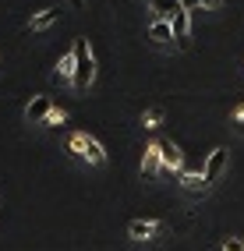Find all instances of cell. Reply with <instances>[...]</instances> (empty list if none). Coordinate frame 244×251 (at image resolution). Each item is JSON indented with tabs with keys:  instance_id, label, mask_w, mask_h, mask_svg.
<instances>
[{
	"instance_id": "cell-3",
	"label": "cell",
	"mask_w": 244,
	"mask_h": 251,
	"mask_svg": "<svg viewBox=\"0 0 244 251\" xmlns=\"http://www.w3.org/2000/svg\"><path fill=\"white\" fill-rule=\"evenodd\" d=\"M226 163H230V152H226L223 145H216L213 152L205 156V163H202V170H205V177H209V184H216L223 174H226Z\"/></svg>"
},
{
	"instance_id": "cell-14",
	"label": "cell",
	"mask_w": 244,
	"mask_h": 251,
	"mask_svg": "<svg viewBox=\"0 0 244 251\" xmlns=\"http://www.w3.org/2000/svg\"><path fill=\"white\" fill-rule=\"evenodd\" d=\"M184 7H188V11H198V7H213V11H216V7H223V0H184Z\"/></svg>"
},
{
	"instance_id": "cell-19",
	"label": "cell",
	"mask_w": 244,
	"mask_h": 251,
	"mask_svg": "<svg viewBox=\"0 0 244 251\" xmlns=\"http://www.w3.org/2000/svg\"><path fill=\"white\" fill-rule=\"evenodd\" d=\"M71 4H74V7H81V4H85V0H71Z\"/></svg>"
},
{
	"instance_id": "cell-6",
	"label": "cell",
	"mask_w": 244,
	"mask_h": 251,
	"mask_svg": "<svg viewBox=\"0 0 244 251\" xmlns=\"http://www.w3.org/2000/svg\"><path fill=\"white\" fill-rule=\"evenodd\" d=\"M163 174V145L152 142V145H145V152H142V177H159Z\"/></svg>"
},
{
	"instance_id": "cell-7",
	"label": "cell",
	"mask_w": 244,
	"mask_h": 251,
	"mask_svg": "<svg viewBox=\"0 0 244 251\" xmlns=\"http://www.w3.org/2000/svg\"><path fill=\"white\" fill-rule=\"evenodd\" d=\"M53 113V96H32V103L25 106L28 124H46V117Z\"/></svg>"
},
{
	"instance_id": "cell-10",
	"label": "cell",
	"mask_w": 244,
	"mask_h": 251,
	"mask_svg": "<svg viewBox=\"0 0 244 251\" xmlns=\"http://www.w3.org/2000/svg\"><path fill=\"white\" fill-rule=\"evenodd\" d=\"M181 188H184L188 195H202V191L209 188L205 170H184V174H181Z\"/></svg>"
},
{
	"instance_id": "cell-17",
	"label": "cell",
	"mask_w": 244,
	"mask_h": 251,
	"mask_svg": "<svg viewBox=\"0 0 244 251\" xmlns=\"http://www.w3.org/2000/svg\"><path fill=\"white\" fill-rule=\"evenodd\" d=\"M64 121H68V113H64V110H57V106H53V113H50V117H46V124H43V127H60Z\"/></svg>"
},
{
	"instance_id": "cell-18",
	"label": "cell",
	"mask_w": 244,
	"mask_h": 251,
	"mask_svg": "<svg viewBox=\"0 0 244 251\" xmlns=\"http://www.w3.org/2000/svg\"><path fill=\"white\" fill-rule=\"evenodd\" d=\"M223 251H244V241L241 237H223Z\"/></svg>"
},
{
	"instance_id": "cell-5",
	"label": "cell",
	"mask_w": 244,
	"mask_h": 251,
	"mask_svg": "<svg viewBox=\"0 0 244 251\" xmlns=\"http://www.w3.org/2000/svg\"><path fill=\"white\" fill-rule=\"evenodd\" d=\"M170 25H173V43L181 46V50H188V46H191V11L181 7V11L170 18Z\"/></svg>"
},
{
	"instance_id": "cell-15",
	"label": "cell",
	"mask_w": 244,
	"mask_h": 251,
	"mask_svg": "<svg viewBox=\"0 0 244 251\" xmlns=\"http://www.w3.org/2000/svg\"><path fill=\"white\" fill-rule=\"evenodd\" d=\"M159 121H163V113H159V110H145V113H142V124L149 127V131L159 127Z\"/></svg>"
},
{
	"instance_id": "cell-11",
	"label": "cell",
	"mask_w": 244,
	"mask_h": 251,
	"mask_svg": "<svg viewBox=\"0 0 244 251\" xmlns=\"http://www.w3.org/2000/svg\"><path fill=\"white\" fill-rule=\"evenodd\" d=\"M57 18H60V7H43L39 14H32L28 28H32V32H46L50 25H57Z\"/></svg>"
},
{
	"instance_id": "cell-9",
	"label": "cell",
	"mask_w": 244,
	"mask_h": 251,
	"mask_svg": "<svg viewBox=\"0 0 244 251\" xmlns=\"http://www.w3.org/2000/svg\"><path fill=\"white\" fill-rule=\"evenodd\" d=\"M149 39L159 43V46H170V43H173V25H170V18H152V25H149Z\"/></svg>"
},
{
	"instance_id": "cell-12",
	"label": "cell",
	"mask_w": 244,
	"mask_h": 251,
	"mask_svg": "<svg viewBox=\"0 0 244 251\" xmlns=\"http://www.w3.org/2000/svg\"><path fill=\"white\" fill-rule=\"evenodd\" d=\"M149 7H152L156 18H173V14L184 7V0H149Z\"/></svg>"
},
{
	"instance_id": "cell-8",
	"label": "cell",
	"mask_w": 244,
	"mask_h": 251,
	"mask_svg": "<svg viewBox=\"0 0 244 251\" xmlns=\"http://www.w3.org/2000/svg\"><path fill=\"white\" fill-rule=\"evenodd\" d=\"M159 233H163L159 220H135V223H127V237H131V241H156Z\"/></svg>"
},
{
	"instance_id": "cell-13",
	"label": "cell",
	"mask_w": 244,
	"mask_h": 251,
	"mask_svg": "<svg viewBox=\"0 0 244 251\" xmlns=\"http://www.w3.org/2000/svg\"><path fill=\"white\" fill-rule=\"evenodd\" d=\"M74 68H78V60H74V50H68L60 60H57V78H64V81H74Z\"/></svg>"
},
{
	"instance_id": "cell-16",
	"label": "cell",
	"mask_w": 244,
	"mask_h": 251,
	"mask_svg": "<svg viewBox=\"0 0 244 251\" xmlns=\"http://www.w3.org/2000/svg\"><path fill=\"white\" fill-rule=\"evenodd\" d=\"M230 124H234V127L241 131V135H244V103H237V106H234V113H230Z\"/></svg>"
},
{
	"instance_id": "cell-4",
	"label": "cell",
	"mask_w": 244,
	"mask_h": 251,
	"mask_svg": "<svg viewBox=\"0 0 244 251\" xmlns=\"http://www.w3.org/2000/svg\"><path fill=\"white\" fill-rule=\"evenodd\" d=\"M163 145V174H184V152H181V145H177L173 138H167V142H159Z\"/></svg>"
},
{
	"instance_id": "cell-2",
	"label": "cell",
	"mask_w": 244,
	"mask_h": 251,
	"mask_svg": "<svg viewBox=\"0 0 244 251\" xmlns=\"http://www.w3.org/2000/svg\"><path fill=\"white\" fill-rule=\"evenodd\" d=\"M74 60H78V68H74V92H85L92 81H96V57H92V46L89 39H74Z\"/></svg>"
},
{
	"instance_id": "cell-1",
	"label": "cell",
	"mask_w": 244,
	"mask_h": 251,
	"mask_svg": "<svg viewBox=\"0 0 244 251\" xmlns=\"http://www.w3.org/2000/svg\"><path fill=\"white\" fill-rule=\"evenodd\" d=\"M64 149H68L74 159L89 163V166H103V163H106V149H103V142L92 138V135H85V131H71L68 142H64Z\"/></svg>"
}]
</instances>
